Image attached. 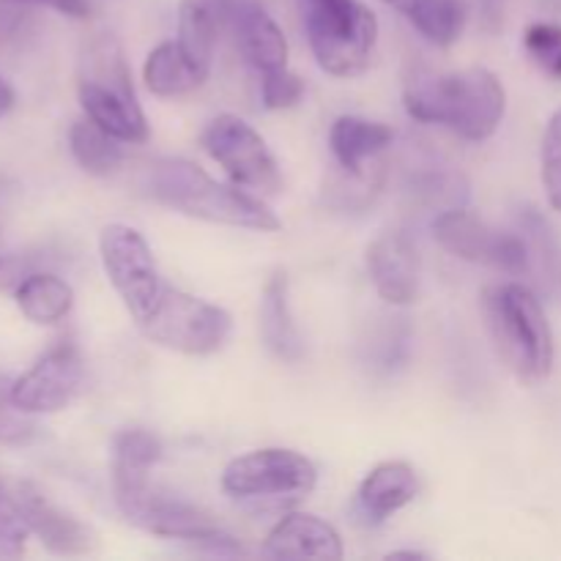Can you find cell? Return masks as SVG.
<instances>
[{
	"instance_id": "44dd1931",
	"label": "cell",
	"mask_w": 561,
	"mask_h": 561,
	"mask_svg": "<svg viewBox=\"0 0 561 561\" xmlns=\"http://www.w3.org/2000/svg\"><path fill=\"white\" fill-rule=\"evenodd\" d=\"M142 80L151 93L173 99L197 91L208 80V75L181 49L179 42H162L148 53L146 66H142Z\"/></svg>"
},
{
	"instance_id": "52a82bcc",
	"label": "cell",
	"mask_w": 561,
	"mask_h": 561,
	"mask_svg": "<svg viewBox=\"0 0 561 561\" xmlns=\"http://www.w3.org/2000/svg\"><path fill=\"white\" fill-rule=\"evenodd\" d=\"M137 327L151 343L186 356L217 354L233 321L222 307L164 285L153 310Z\"/></svg>"
},
{
	"instance_id": "7402d4cb",
	"label": "cell",
	"mask_w": 561,
	"mask_h": 561,
	"mask_svg": "<svg viewBox=\"0 0 561 561\" xmlns=\"http://www.w3.org/2000/svg\"><path fill=\"white\" fill-rule=\"evenodd\" d=\"M14 301L31 323L55 327L69 316L71 305H75V290L58 274L31 272L14 288Z\"/></svg>"
},
{
	"instance_id": "9c48e42d",
	"label": "cell",
	"mask_w": 561,
	"mask_h": 561,
	"mask_svg": "<svg viewBox=\"0 0 561 561\" xmlns=\"http://www.w3.org/2000/svg\"><path fill=\"white\" fill-rule=\"evenodd\" d=\"M201 146L241 190L257 195H277L283 190L277 159L268 151L266 140L239 115L222 113L208 121Z\"/></svg>"
},
{
	"instance_id": "f1b7e54d",
	"label": "cell",
	"mask_w": 561,
	"mask_h": 561,
	"mask_svg": "<svg viewBox=\"0 0 561 561\" xmlns=\"http://www.w3.org/2000/svg\"><path fill=\"white\" fill-rule=\"evenodd\" d=\"M261 96L268 110L296 107L305 96V82L288 66L277 71H266V75H261Z\"/></svg>"
},
{
	"instance_id": "1f68e13d",
	"label": "cell",
	"mask_w": 561,
	"mask_h": 561,
	"mask_svg": "<svg viewBox=\"0 0 561 561\" xmlns=\"http://www.w3.org/2000/svg\"><path fill=\"white\" fill-rule=\"evenodd\" d=\"M9 3H33V5H47V9L60 11L75 20H85L91 14V0H9Z\"/></svg>"
},
{
	"instance_id": "7a4b0ae2",
	"label": "cell",
	"mask_w": 561,
	"mask_h": 561,
	"mask_svg": "<svg viewBox=\"0 0 561 561\" xmlns=\"http://www.w3.org/2000/svg\"><path fill=\"white\" fill-rule=\"evenodd\" d=\"M142 190L151 201L203 222L261 230V233H274L283 228L277 214L261 197L247 195L236 184H219L206 170L186 159H157L148 164L142 173Z\"/></svg>"
},
{
	"instance_id": "cb8c5ba5",
	"label": "cell",
	"mask_w": 561,
	"mask_h": 561,
	"mask_svg": "<svg viewBox=\"0 0 561 561\" xmlns=\"http://www.w3.org/2000/svg\"><path fill=\"white\" fill-rule=\"evenodd\" d=\"M69 148L75 153L77 164L91 175H107L124 162L121 140L93 124L91 118L75 121L69 129Z\"/></svg>"
},
{
	"instance_id": "7c38bea8",
	"label": "cell",
	"mask_w": 561,
	"mask_h": 561,
	"mask_svg": "<svg viewBox=\"0 0 561 561\" xmlns=\"http://www.w3.org/2000/svg\"><path fill=\"white\" fill-rule=\"evenodd\" d=\"M85 365L75 343H58L11 383V398L25 414H55L77 398Z\"/></svg>"
},
{
	"instance_id": "ac0fdd59",
	"label": "cell",
	"mask_w": 561,
	"mask_h": 561,
	"mask_svg": "<svg viewBox=\"0 0 561 561\" xmlns=\"http://www.w3.org/2000/svg\"><path fill=\"white\" fill-rule=\"evenodd\" d=\"M236 0H181L179 3V38L186 55L211 75L214 49L225 31H230V14Z\"/></svg>"
},
{
	"instance_id": "8fae6325",
	"label": "cell",
	"mask_w": 561,
	"mask_h": 561,
	"mask_svg": "<svg viewBox=\"0 0 561 561\" xmlns=\"http://www.w3.org/2000/svg\"><path fill=\"white\" fill-rule=\"evenodd\" d=\"M433 239L449 252L469 263L499 268L504 274L531 272V252L526 236L493 230L466 208H444L433 219Z\"/></svg>"
},
{
	"instance_id": "30bf717a",
	"label": "cell",
	"mask_w": 561,
	"mask_h": 561,
	"mask_svg": "<svg viewBox=\"0 0 561 561\" xmlns=\"http://www.w3.org/2000/svg\"><path fill=\"white\" fill-rule=\"evenodd\" d=\"M99 257L115 294L140 323L153 310L164 288L148 241L131 225L113 222L99 233Z\"/></svg>"
},
{
	"instance_id": "ffe728a7",
	"label": "cell",
	"mask_w": 561,
	"mask_h": 561,
	"mask_svg": "<svg viewBox=\"0 0 561 561\" xmlns=\"http://www.w3.org/2000/svg\"><path fill=\"white\" fill-rule=\"evenodd\" d=\"M261 340L277 359L299 362L305 356V340L294 323L288 305V277L285 272H274L263 288L261 299Z\"/></svg>"
},
{
	"instance_id": "277c9868",
	"label": "cell",
	"mask_w": 561,
	"mask_h": 561,
	"mask_svg": "<svg viewBox=\"0 0 561 561\" xmlns=\"http://www.w3.org/2000/svg\"><path fill=\"white\" fill-rule=\"evenodd\" d=\"M80 104L85 118L102 126L121 142H146L148 121L137 102L135 82L124 47L113 33H99L85 44L80 58Z\"/></svg>"
},
{
	"instance_id": "603a6c76",
	"label": "cell",
	"mask_w": 561,
	"mask_h": 561,
	"mask_svg": "<svg viewBox=\"0 0 561 561\" xmlns=\"http://www.w3.org/2000/svg\"><path fill=\"white\" fill-rule=\"evenodd\" d=\"M436 47H449L466 27L463 0H383Z\"/></svg>"
},
{
	"instance_id": "d6986e66",
	"label": "cell",
	"mask_w": 561,
	"mask_h": 561,
	"mask_svg": "<svg viewBox=\"0 0 561 561\" xmlns=\"http://www.w3.org/2000/svg\"><path fill=\"white\" fill-rule=\"evenodd\" d=\"M394 140V131L381 121L362 118V115H340L329 129V148L340 168L351 179H365V164L387 151Z\"/></svg>"
},
{
	"instance_id": "4316f807",
	"label": "cell",
	"mask_w": 561,
	"mask_h": 561,
	"mask_svg": "<svg viewBox=\"0 0 561 561\" xmlns=\"http://www.w3.org/2000/svg\"><path fill=\"white\" fill-rule=\"evenodd\" d=\"M11 383H14V378L0 373V444L22 447V444L33 442L36 425L31 422V414L16 409L14 398H11Z\"/></svg>"
},
{
	"instance_id": "836d02e7",
	"label": "cell",
	"mask_w": 561,
	"mask_h": 561,
	"mask_svg": "<svg viewBox=\"0 0 561 561\" xmlns=\"http://www.w3.org/2000/svg\"><path fill=\"white\" fill-rule=\"evenodd\" d=\"M11 107H14V91H11V85L5 82V77L0 75V118H3Z\"/></svg>"
},
{
	"instance_id": "e0dca14e",
	"label": "cell",
	"mask_w": 561,
	"mask_h": 561,
	"mask_svg": "<svg viewBox=\"0 0 561 561\" xmlns=\"http://www.w3.org/2000/svg\"><path fill=\"white\" fill-rule=\"evenodd\" d=\"M416 493H420V480H416L414 466L405 460H387L362 480L356 507L367 524H383L394 513L409 507Z\"/></svg>"
},
{
	"instance_id": "2e32d148",
	"label": "cell",
	"mask_w": 561,
	"mask_h": 561,
	"mask_svg": "<svg viewBox=\"0 0 561 561\" xmlns=\"http://www.w3.org/2000/svg\"><path fill=\"white\" fill-rule=\"evenodd\" d=\"M263 553L274 559H343V537L329 520L310 513H290L274 524L263 540Z\"/></svg>"
},
{
	"instance_id": "8992f818",
	"label": "cell",
	"mask_w": 561,
	"mask_h": 561,
	"mask_svg": "<svg viewBox=\"0 0 561 561\" xmlns=\"http://www.w3.org/2000/svg\"><path fill=\"white\" fill-rule=\"evenodd\" d=\"M113 493L121 515L148 535L190 542V546L208 548L217 553H241V546H236L233 537L211 515L184 499H175L153 488L148 477L113 482Z\"/></svg>"
},
{
	"instance_id": "83f0119b",
	"label": "cell",
	"mask_w": 561,
	"mask_h": 561,
	"mask_svg": "<svg viewBox=\"0 0 561 561\" xmlns=\"http://www.w3.org/2000/svg\"><path fill=\"white\" fill-rule=\"evenodd\" d=\"M540 164L548 203L561 214V107L551 115V121L546 126V135H542Z\"/></svg>"
},
{
	"instance_id": "9a60e30c",
	"label": "cell",
	"mask_w": 561,
	"mask_h": 561,
	"mask_svg": "<svg viewBox=\"0 0 561 561\" xmlns=\"http://www.w3.org/2000/svg\"><path fill=\"white\" fill-rule=\"evenodd\" d=\"M230 33L241 58L257 71H277L288 66V38L257 0H236Z\"/></svg>"
},
{
	"instance_id": "4fadbf2b",
	"label": "cell",
	"mask_w": 561,
	"mask_h": 561,
	"mask_svg": "<svg viewBox=\"0 0 561 561\" xmlns=\"http://www.w3.org/2000/svg\"><path fill=\"white\" fill-rule=\"evenodd\" d=\"M367 272L387 305H414L420 294V257L403 230H387L367 247Z\"/></svg>"
},
{
	"instance_id": "f546056e",
	"label": "cell",
	"mask_w": 561,
	"mask_h": 561,
	"mask_svg": "<svg viewBox=\"0 0 561 561\" xmlns=\"http://www.w3.org/2000/svg\"><path fill=\"white\" fill-rule=\"evenodd\" d=\"M27 524L20 513L14 493L0 485V553L3 557H20L27 540Z\"/></svg>"
},
{
	"instance_id": "484cf974",
	"label": "cell",
	"mask_w": 561,
	"mask_h": 561,
	"mask_svg": "<svg viewBox=\"0 0 561 561\" xmlns=\"http://www.w3.org/2000/svg\"><path fill=\"white\" fill-rule=\"evenodd\" d=\"M524 47L537 69L551 80H561V25L559 22H535L526 27Z\"/></svg>"
},
{
	"instance_id": "d6a6232c",
	"label": "cell",
	"mask_w": 561,
	"mask_h": 561,
	"mask_svg": "<svg viewBox=\"0 0 561 561\" xmlns=\"http://www.w3.org/2000/svg\"><path fill=\"white\" fill-rule=\"evenodd\" d=\"M482 11V20L491 31H496L502 25V16H504V0H477Z\"/></svg>"
},
{
	"instance_id": "ba28073f",
	"label": "cell",
	"mask_w": 561,
	"mask_h": 561,
	"mask_svg": "<svg viewBox=\"0 0 561 561\" xmlns=\"http://www.w3.org/2000/svg\"><path fill=\"white\" fill-rule=\"evenodd\" d=\"M316 485V463L301 453L283 447L239 455L222 471V491L239 502H299V499L310 496Z\"/></svg>"
},
{
	"instance_id": "5b68a950",
	"label": "cell",
	"mask_w": 561,
	"mask_h": 561,
	"mask_svg": "<svg viewBox=\"0 0 561 561\" xmlns=\"http://www.w3.org/2000/svg\"><path fill=\"white\" fill-rule=\"evenodd\" d=\"M301 25L318 66L332 77H356L370 66L378 20L359 0H299Z\"/></svg>"
},
{
	"instance_id": "6da1fadb",
	"label": "cell",
	"mask_w": 561,
	"mask_h": 561,
	"mask_svg": "<svg viewBox=\"0 0 561 561\" xmlns=\"http://www.w3.org/2000/svg\"><path fill=\"white\" fill-rule=\"evenodd\" d=\"M403 104L420 124L444 126L463 140L482 142L502 126L507 93L485 66L458 71L420 69L405 80Z\"/></svg>"
},
{
	"instance_id": "d4e9b609",
	"label": "cell",
	"mask_w": 561,
	"mask_h": 561,
	"mask_svg": "<svg viewBox=\"0 0 561 561\" xmlns=\"http://www.w3.org/2000/svg\"><path fill=\"white\" fill-rule=\"evenodd\" d=\"M162 458V444L148 431H124L113 444V480L148 477Z\"/></svg>"
},
{
	"instance_id": "5bb4252c",
	"label": "cell",
	"mask_w": 561,
	"mask_h": 561,
	"mask_svg": "<svg viewBox=\"0 0 561 561\" xmlns=\"http://www.w3.org/2000/svg\"><path fill=\"white\" fill-rule=\"evenodd\" d=\"M14 496L16 504H20L22 518L27 524V531L47 551L58 553V557H80V553L91 551L93 531L82 520H77L75 515L60 510L55 502H49L36 485L22 482Z\"/></svg>"
},
{
	"instance_id": "4dcf8cb0",
	"label": "cell",
	"mask_w": 561,
	"mask_h": 561,
	"mask_svg": "<svg viewBox=\"0 0 561 561\" xmlns=\"http://www.w3.org/2000/svg\"><path fill=\"white\" fill-rule=\"evenodd\" d=\"M31 261L20 255H0V290H14L31 274Z\"/></svg>"
},
{
	"instance_id": "3957f363",
	"label": "cell",
	"mask_w": 561,
	"mask_h": 561,
	"mask_svg": "<svg viewBox=\"0 0 561 561\" xmlns=\"http://www.w3.org/2000/svg\"><path fill=\"white\" fill-rule=\"evenodd\" d=\"M493 348L513 376L540 383L553 370V334L540 299L520 283L491 285L482 296Z\"/></svg>"
}]
</instances>
